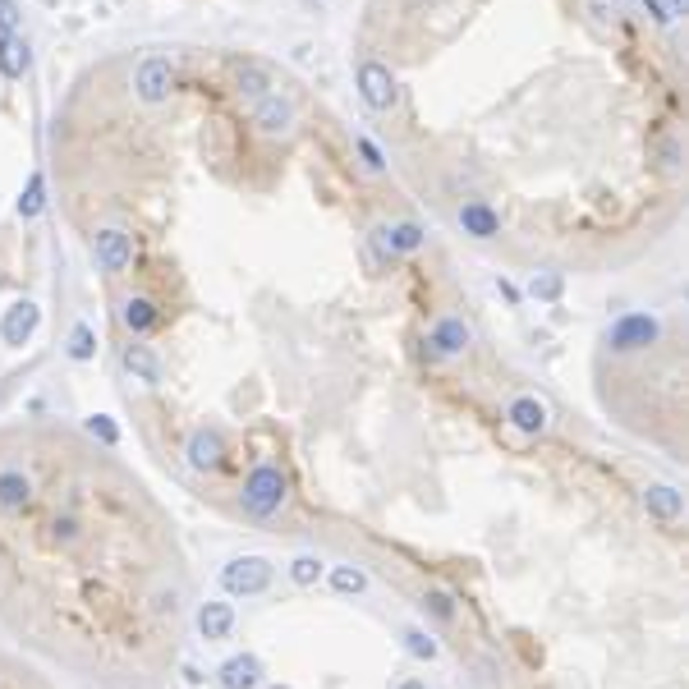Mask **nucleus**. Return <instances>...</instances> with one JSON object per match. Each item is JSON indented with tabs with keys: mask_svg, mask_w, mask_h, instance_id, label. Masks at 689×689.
Instances as JSON below:
<instances>
[{
	"mask_svg": "<svg viewBox=\"0 0 689 689\" xmlns=\"http://www.w3.org/2000/svg\"><path fill=\"white\" fill-rule=\"evenodd\" d=\"M529 294H533V299H561V276H556V272L533 276V281H529Z\"/></svg>",
	"mask_w": 689,
	"mask_h": 689,
	"instance_id": "nucleus-27",
	"label": "nucleus"
},
{
	"mask_svg": "<svg viewBox=\"0 0 689 689\" xmlns=\"http://www.w3.org/2000/svg\"><path fill=\"white\" fill-rule=\"evenodd\" d=\"M354 147H359V157L368 161V170H382V166H386L382 147H377V143H373V138H368V134H354Z\"/></svg>",
	"mask_w": 689,
	"mask_h": 689,
	"instance_id": "nucleus-28",
	"label": "nucleus"
},
{
	"mask_svg": "<svg viewBox=\"0 0 689 689\" xmlns=\"http://www.w3.org/2000/svg\"><path fill=\"white\" fill-rule=\"evenodd\" d=\"M69 359L74 363L97 359V331H92L88 322H74V331H69Z\"/></svg>",
	"mask_w": 689,
	"mask_h": 689,
	"instance_id": "nucleus-23",
	"label": "nucleus"
},
{
	"mask_svg": "<svg viewBox=\"0 0 689 689\" xmlns=\"http://www.w3.org/2000/svg\"><path fill=\"white\" fill-rule=\"evenodd\" d=\"M396 689H428V680H418V676H405Z\"/></svg>",
	"mask_w": 689,
	"mask_h": 689,
	"instance_id": "nucleus-32",
	"label": "nucleus"
},
{
	"mask_svg": "<svg viewBox=\"0 0 689 689\" xmlns=\"http://www.w3.org/2000/svg\"><path fill=\"white\" fill-rule=\"evenodd\" d=\"M230 83H235L239 102L253 106L262 102V97H272L276 88H281V79H276V69L267 65V60H253V56H230Z\"/></svg>",
	"mask_w": 689,
	"mask_h": 689,
	"instance_id": "nucleus-4",
	"label": "nucleus"
},
{
	"mask_svg": "<svg viewBox=\"0 0 689 689\" xmlns=\"http://www.w3.org/2000/svg\"><path fill=\"white\" fill-rule=\"evenodd\" d=\"M88 432H92V437H102V446H106V451H111L115 441H120V432H115V423H111V418H102V414H97V418H92V423H88Z\"/></svg>",
	"mask_w": 689,
	"mask_h": 689,
	"instance_id": "nucleus-31",
	"label": "nucleus"
},
{
	"mask_svg": "<svg viewBox=\"0 0 689 689\" xmlns=\"http://www.w3.org/2000/svg\"><path fill=\"white\" fill-rule=\"evenodd\" d=\"M120 322H125V331L134 340L152 336V331L161 327V304L157 299H147V294H129L125 304H120Z\"/></svg>",
	"mask_w": 689,
	"mask_h": 689,
	"instance_id": "nucleus-13",
	"label": "nucleus"
},
{
	"mask_svg": "<svg viewBox=\"0 0 689 689\" xmlns=\"http://www.w3.org/2000/svg\"><path fill=\"white\" fill-rule=\"evenodd\" d=\"M37 327H42V308H37L33 299H19V304H10L5 317H0V340H5L10 350H23V345L37 336Z\"/></svg>",
	"mask_w": 689,
	"mask_h": 689,
	"instance_id": "nucleus-10",
	"label": "nucleus"
},
{
	"mask_svg": "<svg viewBox=\"0 0 689 689\" xmlns=\"http://www.w3.org/2000/svg\"><path fill=\"white\" fill-rule=\"evenodd\" d=\"M331 588L345 593V598H359L363 588H368V575H363L359 565H331Z\"/></svg>",
	"mask_w": 689,
	"mask_h": 689,
	"instance_id": "nucleus-22",
	"label": "nucleus"
},
{
	"mask_svg": "<svg viewBox=\"0 0 689 689\" xmlns=\"http://www.w3.org/2000/svg\"><path fill=\"white\" fill-rule=\"evenodd\" d=\"M400 639H405V653H414L418 662H432V657H437V639H432L428 630H405Z\"/></svg>",
	"mask_w": 689,
	"mask_h": 689,
	"instance_id": "nucleus-25",
	"label": "nucleus"
},
{
	"mask_svg": "<svg viewBox=\"0 0 689 689\" xmlns=\"http://www.w3.org/2000/svg\"><path fill=\"white\" fill-rule=\"evenodd\" d=\"M42 207H46V180H42V170H33L19 193V203H14V212H19V221H33V216H42Z\"/></svg>",
	"mask_w": 689,
	"mask_h": 689,
	"instance_id": "nucleus-21",
	"label": "nucleus"
},
{
	"mask_svg": "<svg viewBox=\"0 0 689 689\" xmlns=\"http://www.w3.org/2000/svg\"><path fill=\"white\" fill-rule=\"evenodd\" d=\"M92 262H97V272L106 276H120L134 267V235L120 226H106L92 235Z\"/></svg>",
	"mask_w": 689,
	"mask_h": 689,
	"instance_id": "nucleus-5",
	"label": "nucleus"
},
{
	"mask_svg": "<svg viewBox=\"0 0 689 689\" xmlns=\"http://www.w3.org/2000/svg\"><path fill=\"white\" fill-rule=\"evenodd\" d=\"M184 460L198 474H216L226 464V437H221V428H193L189 446H184Z\"/></svg>",
	"mask_w": 689,
	"mask_h": 689,
	"instance_id": "nucleus-11",
	"label": "nucleus"
},
{
	"mask_svg": "<svg viewBox=\"0 0 689 689\" xmlns=\"http://www.w3.org/2000/svg\"><path fill=\"white\" fill-rule=\"evenodd\" d=\"M322 575H327V561H322V556H294L290 561V579L299 588H313Z\"/></svg>",
	"mask_w": 689,
	"mask_h": 689,
	"instance_id": "nucleus-24",
	"label": "nucleus"
},
{
	"mask_svg": "<svg viewBox=\"0 0 689 689\" xmlns=\"http://www.w3.org/2000/svg\"><path fill=\"white\" fill-rule=\"evenodd\" d=\"M644 510L662 524H680L685 520V497L667 483H653V487H644Z\"/></svg>",
	"mask_w": 689,
	"mask_h": 689,
	"instance_id": "nucleus-18",
	"label": "nucleus"
},
{
	"mask_svg": "<svg viewBox=\"0 0 689 689\" xmlns=\"http://www.w3.org/2000/svg\"><path fill=\"white\" fill-rule=\"evenodd\" d=\"M262 689H290V685H262Z\"/></svg>",
	"mask_w": 689,
	"mask_h": 689,
	"instance_id": "nucleus-33",
	"label": "nucleus"
},
{
	"mask_svg": "<svg viewBox=\"0 0 689 689\" xmlns=\"http://www.w3.org/2000/svg\"><path fill=\"white\" fill-rule=\"evenodd\" d=\"M170 88H175V65H170V56L138 60V69H134V97L138 102L161 106V102H170Z\"/></svg>",
	"mask_w": 689,
	"mask_h": 689,
	"instance_id": "nucleus-6",
	"label": "nucleus"
},
{
	"mask_svg": "<svg viewBox=\"0 0 689 689\" xmlns=\"http://www.w3.org/2000/svg\"><path fill=\"white\" fill-rule=\"evenodd\" d=\"M474 345V327L464 317H437L428 331V354L432 359H460Z\"/></svg>",
	"mask_w": 689,
	"mask_h": 689,
	"instance_id": "nucleus-7",
	"label": "nucleus"
},
{
	"mask_svg": "<svg viewBox=\"0 0 689 689\" xmlns=\"http://www.w3.org/2000/svg\"><path fill=\"white\" fill-rule=\"evenodd\" d=\"M249 111V120L262 129V134H290V125H294V97L285 88H276L272 97H262V102H253V106H244Z\"/></svg>",
	"mask_w": 689,
	"mask_h": 689,
	"instance_id": "nucleus-8",
	"label": "nucleus"
},
{
	"mask_svg": "<svg viewBox=\"0 0 689 689\" xmlns=\"http://www.w3.org/2000/svg\"><path fill=\"white\" fill-rule=\"evenodd\" d=\"M198 634H203L207 644L230 639V634H235V607H230V602H203V607H198Z\"/></svg>",
	"mask_w": 689,
	"mask_h": 689,
	"instance_id": "nucleus-19",
	"label": "nucleus"
},
{
	"mask_svg": "<svg viewBox=\"0 0 689 689\" xmlns=\"http://www.w3.org/2000/svg\"><path fill=\"white\" fill-rule=\"evenodd\" d=\"M19 28H23L19 0H0V33H19Z\"/></svg>",
	"mask_w": 689,
	"mask_h": 689,
	"instance_id": "nucleus-30",
	"label": "nucleus"
},
{
	"mask_svg": "<svg viewBox=\"0 0 689 689\" xmlns=\"http://www.w3.org/2000/svg\"><path fill=\"white\" fill-rule=\"evenodd\" d=\"M285 497H290V483H285V469L272 460L253 464L249 474H244V483H239V510L249 520H272L276 510L285 506Z\"/></svg>",
	"mask_w": 689,
	"mask_h": 689,
	"instance_id": "nucleus-1",
	"label": "nucleus"
},
{
	"mask_svg": "<svg viewBox=\"0 0 689 689\" xmlns=\"http://www.w3.org/2000/svg\"><path fill=\"white\" fill-rule=\"evenodd\" d=\"M657 161H662L667 170L680 166V138L676 134H662V138H657Z\"/></svg>",
	"mask_w": 689,
	"mask_h": 689,
	"instance_id": "nucleus-29",
	"label": "nucleus"
},
{
	"mask_svg": "<svg viewBox=\"0 0 689 689\" xmlns=\"http://www.w3.org/2000/svg\"><path fill=\"white\" fill-rule=\"evenodd\" d=\"M657 340H662V322H657L653 313H621L607 327L602 345H607L611 354H648Z\"/></svg>",
	"mask_w": 689,
	"mask_h": 689,
	"instance_id": "nucleus-2",
	"label": "nucleus"
},
{
	"mask_svg": "<svg viewBox=\"0 0 689 689\" xmlns=\"http://www.w3.org/2000/svg\"><path fill=\"white\" fill-rule=\"evenodd\" d=\"M216 685H221V689H262V662L253 653L226 657L221 671H216Z\"/></svg>",
	"mask_w": 689,
	"mask_h": 689,
	"instance_id": "nucleus-16",
	"label": "nucleus"
},
{
	"mask_svg": "<svg viewBox=\"0 0 689 689\" xmlns=\"http://www.w3.org/2000/svg\"><path fill=\"white\" fill-rule=\"evenodd\" d=\"M547 418H552V409H547L538 396H515L506 405V423L515 432H524V437H538V432H547Z\"/></svg>",
	"mask_w": 689,
	"mask_h": 689,
	"instance_id": "nucleus-14",
	"label": "nucleus"
},
{
	"mask_svg": "<svg viewBox=\"0 0 689 689\" xmlns=\"http://www.w3.org/2000/svg\"><path fill=\"white\" fill-rule=\"evenodd\" d=\"M423 611H428L432 621H455V602H451V593H441V588L423 593Z\"/></svg>",
	"mask_w": 689,
	"mask_h": 689,
	"instance_id": "nucleus-26",
	"label": "nucleus"
},
{
	"mask_svg": "<svg viewBox=\"0 0 689 689\" xmlns=\"http://www.w3.org/2000/svg\"><path fill=\"white\" fill-rule=\"evenodd\" d=\"M423 226H414V221H386V226L373 230V244L382 258H405V253H418L423 249Z\"/></svg>",
	"mask_w": 689,
	"mask_h": 689,
	"instance_id": "nucleus-12",
	"label": "nucleus"
},
{
	"mask_svg": "<svg viewBox=\"0 0 689 689\" xmlns=\"http://www.w3.org/2000/svg\"><path fill=\"white\" fill-rule=\"evenodd\" d=\"M359 97L373 111H391L396 106V79L382 60H359Z\"/></svg>",
	"mask_w": 689,
	"mask_h": 689,
	"instance_id": "nucleus-9",
	"label": "nucleus"
},
{
	"mask_svg": "<svg viewBox=\"0 0 689 689\" xmlns=\"http://www.w3.org/2000/svg\"><path fill=\"white\" fill-rule=\"evenodd\" d=\"M120 363H125V373L134 377V382H143V386L166 382V368H161V359H157L152 345H134V340H129L125 350H120Z\"/></svg>",
	"mask_w": 689,
	"mask_h": 689,
	"instance_id": "nucleus-15",
	"label": "nucleus"
},
{
	"mask_svg": "<svg viewBox=\"0 0 689 689\" xmlns=\"http://www.w3.org/2000/svg\"><path fill=\"white\" fill-rule=\"evenodd\" d=\"M272 575H276V565L267 556H235L221 570V588H226L230 598H258V593L272 588Z\"/></svg>",
	"mask_w": 689,
	"mask_h": 689,
	"instance_id": "nucleus-3",
	"label": "nucleus"
},
{
	"mask_svg": "<svg viewBox=\"0 0 689 689\" xmlns=\"http://www.w3.org/2000/svg\"><path fill=\"white\" fill-rule=\"evenodd\" d=\"M28 65H33V56H28V37L23 33H0V74H5V79H23Z\"/></svg>",
	"mask_w": 689,
	"mask_h": 689,
	"instance_id": "nucleus-20",
	"label": "nucleus"
},
{
	"mask_svg": "<svg viewBox=\"0 0 689 689\" xmlns=\"http://www.w3.org/2000/svg\"><path fill=\"white\" fill-rule=\"evenodd\" d=\"M460 230L474 239H497L501 235V216L492 203H483V198H469V203L460 207Z\"/></svg>",
	"mask_w": 689,
	"mask_h": 689,
	"instance_id": "nucleus-17",
	"label": "nucleus"
}]
</instances>
